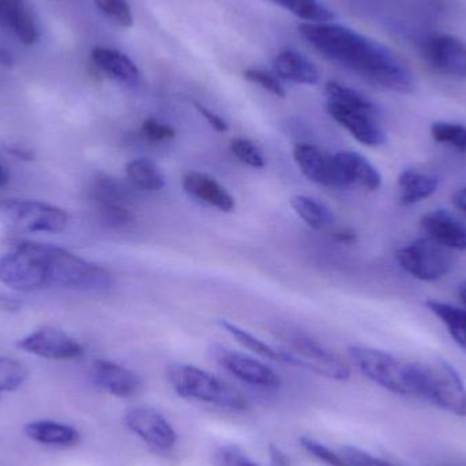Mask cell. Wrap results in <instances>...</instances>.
Listing matches in <instances>:
<instances>
[{
  "instance_id": "6da1fadb",
  "label": "cell",
  "mask_w": 466,
  "mask_h": 466,
  "mask_svg": "<svg viewBox=\"0 0 466 466\" xmlns=\"http://www.w3.org/2000/svg\"><path fill=\"white\" fill-rule=\"evenodd\" d=\"M299 33L323 57L371 84L397 93L415 90V76L408 66L390 48L356 30L333 22H304Z\"/></svg>"
},
{
  "instance_id": "7a4b0ae2",
  "label": "cell",
  "mask_w": 466,
  "mask_h": 466,
  "mask_svg": "<svg viewBox=\"0 0 466 466\" xmlns=\"http://www.w3.org/2000/svg\"><path fill=\"white\" fill-rule=\"evenodd\" d=\"M413 397L424 400L445 412L466 418L464 380L451 364L443 360L432 363H410Z\"/></svg>"
},
{
  "instance_id": "3957f363",
  "label": "cell",
  "mask_w": 466,
  "mask_h": 466,
  "mask_svg": "<svg viewBox=\"0 0 466 466\" xmlns=\"http://www.w3.org/2000/svg\"><path fill=\"white\" fill-rule=\"evenodd\" d=\"M169 385L183 399L196 400L229 410H246V397L220 378L191 364L174 363L167 369Z\"/></svg>"
},
{
  "instance_id": "277c9868",
  "label": "cell",
  "mask_w": 466,
  "mask_h": 466,
  "mask_svg": "<svg viewBox=\"0 0 466 466\" xmlns=\"http://www.w3.org/2000/svg\"><path fill=\"white\" fill-rule=\"evenodd\" d=\"M46 284L70 290H103L111 287V274L62 247L41 243Z\"/></svg>"
},
{
  "instance_id": "5b68a950",
  "label": "cell",
  "mask_w": 466,
  "mask_h": 466,
  "mask_svg": "<svg viewBox=\"0 0 466 466\" xmlns=\"http://www.w3.org/2000/svg\"><path fill=\"white\" fill-rule=\"evenodd\" d=\"M284 334L288 345V348L281 350L284 363L303 367L329 380H350V364L341 356L337 355L309 334L298 330H287Z\"/></svg>"
},
{
  "instance_id": "8992f818",
  "label": "cell",
  "mask_w": 466,
  "mask_h": 466,
  "mask_svg": "<svg viewBox=\"0 0 466 466\" xmlns=\"http://www.w3.org/2000/svg\"><path fill=\"white\" fill-rule=\"evenodd\" d=\"M348 355L367 380L390 393L413 397L410 363L374 348L350 347Z\"/></svg>"
},
{
  "instance_id": "52a82bcc",
  "label": "cell",
  "mask_w": 466,
  "mask_h": 466,
  "mask_svg": "<svg viewBox=\"0 0 466 466\" xmlns=\"http://www.w3.org/2000/svg\"><path fill=\"white\" fill-rule=\"evenodd\" d=\"M0 218L10 228L25 233H56L67 229L70 218L66 210L30 199L0 202Z\"/></svg>"
},
{
  "instance_id": "ba28073f",
  "label": "cell",
  "mask_w": 466,
  "mask_h": 466,
  "mask_svg": "<svg viewBox=\"0 0 466 466\" xmlns=\"http://www.w3.org/2000/svg\"><path fill=\"white\" fill-rule=\"evenodd\" d=\"M0 282L19 292L46 288L38 243H21L14 251L0 257Z\"/></svg>"
},
{
  "instance_id": "9c48e42d",
  "label": "cell",
  "mask_w": 466,
  "mask_h": 466,
  "mask_svg": "<svg viewBox=\"0 0 466 466\" xmlns=\"http://www.w3.org/2000/svg\"><path fill=\"white\" fill-rule=\"evenodd\" d=\"M396 257L400 266L420 281H437L454 268V258L449 249L427 238L402 247Z\"/></svg>"
},
{
  "instance_id": "30bf717a",
  "label": "cell",
  "mask_w": 466,
  "mask_h": 466,
  "mask_svg": "<svg viewBox=\"0 0 466 466\" xmlns=\"http://www.w3.org/2000/svg\"><path fill=\"white\" fill-rule=\"evenodd\" d=\"M89 198L104 223L111 227H123L133 221L134 216L128 209L131 197L128 188L115 177H96L89 187Z\"/></svg>"
},
{
  "instance_id": "8fae6325",
  "label": "cell",
  "mask_w": 466,
  "mask_h": 466,
  "mask_svg": "<svg viewBox=\"0 0 466 466\" xmlns=\"http://www.w3.org/2000/svg\"><path fill=\"white\" fill-rule=\"evenodd\" d=\"M326 111L356 141L366 145V147H382L388 141V134L380 122V108H350V106H339V104L328 101Z\"/></svg>"
},
{
  "instance_id": "7c38bea8",
  "label": "cell",
  "mask_w": 466,
  "mask_h": 466,
  "mask_svg": "<svg viewBox=\"0 0 466 466\" xmlns=\"http://www.w3.org/2000/svg\"><path fill=\"white\" fill-rule=\"evenodd\" d=\"M125 424L139 440L157 451H169L177 445V435L174 427L153 408H131L126 412Z\"/></svg>"
},
{
  "instance_id": "4fadbf2b",
  "label": "cell",
  "mask_w": 466,
  "mask_h": 466,
  "mask_svg": "<svg viewBox=\"0 0 466 466\" xmlns=\"http://www.w3.org/2000/svg\"><path fill=\"white\" fill-rule=\"evenodd\" d=\"M212 356L215 360L226 369L229 374L248 385L258 388L276 389L281 383V378L273 371L270 367L263 364L262 361L236 352L221 345H213Z\"/></svg>"
},
{
  "instance_id": "5bb4252c",
  "label": "cell",
  "mask_w": 466,
  "mask_h": 466,
  "mask_svg": "<svg viewBox=\"0 0 466 466\" xmlns=\"http://www.w3.org/2000/svg\"><path fill=\"white\" fill-rule=\"evenodd\" d=\"M427 63L437 73L451 78L466 79V43L451 35H435L423 46Z\"/></svg>"
},
{
  "instance_id": "9a60e30c",
  "label": "cell",
  "mask_w": 466,
  "mask_h": 466,
  "mask_svg": "<svg viewBox=\"0 0 466 466\" xmlns=\"http://www.w3.org/2000/svg\"><path fill=\"white\" fill-rule=\"evenodd\" d=\"M19 350L49 359V360H71L79 358L84 352L76 339L56 329H41L18 341Z\"/></svg>"
},
{
  "instance_id": "2e32d148",
  "label": "cell",
  "mask_w": 466,
  "mask_h": 466,
  "mask_svg": "<svg viewBox=\"0 0 466 466\" xmlns=\"http://www.w3.org/2000/svg\"><path fill=\"white\" fill-rule=\"evenodd\" d=\"M293 158L304 177L317 185L341 190L334 156L311 144H298L293 147Z\"/></svg>"
},
{
  "instance_id": "e0dca14e",
  "label": "cell",
  "mask_w": 466,
  "mask_h": 466,
  "mask_svg": "<svg viewBox=\"0 0 466 466\" xmlns=\"http://www.w3.org/2000/svg\"><path fill=\"white\" fill-rule=\"evenodd\" d=\"M334 156L339 183L342 188L360 187L377 191L382 186V177L378 169L360 153L339 152Z\"/></svg>"
},
{
  "instance_id": "ac0fdd59",
  "label": "cell",
  "mask_w": 466,
  "mask_h": 466,
  "mask_svg": "<svg viewBox=\"0 0 466 466\" xmlns=\"http://www.w3.org/2000/svg\"><path fill=\"white\" fill-rule=\"evenodd\" d=\"M421 231L426 238L448 249L466 251V227L451 212L432 210L421 218Z\"/></svg>"
},
{
  "instance_id": "d6986e66",
  "label": "cell",
  "mask_w": 466,
  "mask_h": 466,
  "mask_svg": "<svg viewBox=\"0 0 466 466\" xmlns=\"http://www.w3.org/2000/svg\"><path fill=\"white\" fill-rule=\"evenodd\" d=\"M92 378L98 388L119 399L136 396L141 389V378L111 360H96L92 366Z\"/></svg>"
},
{
  "instance_id": "ffe728a7",
  "label": "cell",
  "mask_w": 466,
  "mask_h": 466,
  "mask_svg": "<svg viewBox=\"0 0 466 466\" xmlns=\"http://www.w3.org/2000/svg\"><path fill=\"white\" fill-rule=\"evenodd\" d=\"M183 188L197 201L220 212L231 213L235 210V199L231 194L215 177L204 172L191 171L186 174L183 177Z\"/></svg>"
},
{
  "instance_id": "44dd1931",
  "label": "cell",
  "mask_w": 466,
  "mask_h": 466,
  "mask_svg": "<svg viewBox=\"0 0 466 466\" xmlns=\"http://www.w3.org/2000/svg\"><path fill=\"white\" fill-rule=\"evenodd\" d=\"M93 65L101 71V73L108 76L115 81L122 82L126 85H137L141 73H139L138 66L136 65L131 57L123 52L114 48H106V46H95L92 49Z\"/></svg>"
},
{
  "instance_id": "7402d4cb",
  "label": "cell",
  "mask_w": 466,
  "mask_h": 466,
  "mask_svg": "<svg viewBox=\"0 0 466 466\" xmlns=\"http://www.w3.org/2000/svg\"><path fill=\"white\" fill-rule=\"evenodd\" d=\"M274 73L279 78L298 85H317L320 73L317 66L295 49H284L273 59Z\"/></svg>"
},
{
  "instance_id": "603a6c76",
  "label": "cell",
  "mask_w": 466,
  "mask_h": 466,
  "mask_svg": "<svg viewBox=\"0 0 466 466\" xmlns=\"http://www.w3.org/2000/svg\"><path fill=\"white\" fill-rule=\"evenodd\" d=\"M24 432L33 442L59 448H74L81 440L74 427L52 420L30 421L25 426Z\"/></svg>"
},
{
  "instance_id": "cb8c5ba5",
  "label": "cell",
  "mask_w": 466,
  "mask_h": 466,
  "mask_svg": "<svg viewBox=\"0 0 466 466\" xmlns=\"http://www.w3.org/2000/svg\"><path fill=\"white\" fill-rule=\"evenodd\" d=\"M440 180L415 168L405 169L399 177V199L402 207H410L430 198L438 190Z\"/></svg>"
},
{
  "instance_id": "d4e9b609",
  "label": "cell",
  "mask_w": 466,
  "mask_h": 466,
  "mask_svg": "<svg viewBox=\"0 0 466 466\" xmlns=\"http://www.w3.org/2000/svg\"><path fill=\"white\" fill-rule=\"evenodd\" d=\"M290 207L296 215L315 231H323L333 226L336 218L334 213L318 199L311 197L296 196L290 199Z\"/></svg>"
},
{
  "instance_id": "484cf974",
  "label": "cell",
  "mask_w": 466,
  "mask_h": 466,
  "mask_svg": "<svg viewBox=\"0 0 466 466\" xmlns=\"http://www.w3.org/2000/svg\"><path fill=\"white\" fill-rule=\"evenodd\" d=\"M126 177L134 187L144 191H160L166 187V177L155 161L137 158L126 166Z\"/></svg>"
},
{
  "instance_id": "4316f807",
  "label": "cell",
  "mask_w": 466,
  "mask_h": 466,
  "mask_svg": "<svg viewBox=\"0 0 466 466\" xmlns=\"http://www.w3.org/2000/svg\"><path fill=\"white\" fill-rule=\"evenodd\" d=\"M426 306L432 314L440 318L454 341L466 352V309L438 300H427Z\"/></svg>"
},
{
  "instance_id": "83f0119b",
  "label": "cell",
  "mask_w": 466,
  "mask_h": 466,
  "mask_svg": "<svg viewBox=\"0 0 466 466\" xmlns=\"http://www.w3.org/2000/svg\"><path fill=\"white\" fill-rule=\"evenodd\" d=\"M309 24H325L336 18L333 11L319 0H270Z\"/></svg>"
},
{
  "instance_id": "f1b7e54d",
  "label": "cell",
  "mask_w": 466,
  "mask_h": 466,
  "mask_svg": "<svg viewBox=\"0 0 466 466\" xmlns=\"http://www.w3.org/2000/svg\"><path fill=\"white\" fill-rule=\"evenodd\" d=\"M220 326L227 333L231 334L238 344L243 345L244 348L251 350V352L257 353V355L262 356V358L268 359V360L284 363V356H282L281 350H276V348L270 347V345L263 342L262 339L255 337L254 334L238 328V325L229 322V320H220Z\"/></svg>"
},
{
  "instance_id": "f546056e",
  "label": "cell",
  "mask_w": 466,
  "mask_h": 466,
  "mask_svg": "<svg viewBox=\"0 0 466 466\" xmlns=\"http://www.w3.org/2000/svg\"><path fill=\"white\" fill-rule=\"evenodd\" d=\"M325 95L329 103L350 106V108L378 109L377 104L370 100L363 93L345 86L339 82H328L325 86Z\"/></svg>"
},
{
  "instance_id": "4dcf8cb0",
  "label": "cell",
  "mask_w": 466,
  "mask_h": 466,
  "mask_svg": "<svg viewBox=\"0 0 466 466\" xmlns=\"http://www.w3.org/2000/svg\"><path fill=\"white\" fill-rule=\"evenodd\" d=\"M431 136L438 144L449 145L459 152L466 153V126L460 123L435 122Z\"/></svg>"
},
{
  "instance_id": "1f68e13d",
  "label": "cell",
  "mask_w": 466,
  "mask_h": 466,
  "mask_svg": "<svg viewBox=\"0 0 466 466\" xmlns=\"http://www.w3.org/2000/svg\"><path fill=\"white\" fill-rule=\"evenodd\" d=\"M27 370L24 364L10 358H0V397L24 385Z\"/></svg>"
},
{
  "instance_id": "d6a6232c",
  "label": "cell",
  "mask_w": 466,
  "mask_h": 466,
  "mask_svg": "<svg viewBox=\"0 0 466 466\" xmlns=\"http://www.w3.org/2000/svg\"><path fill=\"white\" fill-rule=\"evenodd\" d=\"M101 13L106 14L111 21L122 27L134 25L133 10L127 0H95Z\"/></svg>"
},
{
  "instance_id": "836d02e7",
  "label": "cell",
  "mask_w": 466,
  "mask_h": 466,
  "mask_svg": "<svg viewBox=\"0 0 466 466\" xmlns=\"http://www.w3.org/2000/svg\"><path fill=\"white\" fill-rule=\"evenodd\" d=\"M243 76L247 81L258 85V86L262 87L266 92L271 93L276 97L284 98L287 96L284 85L281 84L279 76H274V74L260 70V68L252 67L247 68Z\"/></svg>"
},
{
  "instance_id": "e575fe53",
  "label": "cell",
  "mask_w": 466,
  "mask_h": 466,
  "mask_svg": "<svg viewBox=\"0 0 466 466\" xmlns=\"http://www.w3.org/2000/svg\"><path fill=\"white\" fill-rule=\"evenodd\" d=\"M299 442H300L301 448H303L307 453L311 454L312 457L319 460L323 464L328 466H350L345 461L341 454L330 451L328 446L322 445V443L317 442V441L311 440V438H300Z\"/></svg>"
},
{
  "instance_id": "d590c367",
  "label": "cell",
  "mask_w": 466,
  "mask_h": 466,
  "mask_svg": "<svg viewBox=\"0 0 466 466\" xmlns=\"http://www.w3.org/2000/svg\"><path fill=\"white\" fill-rule=\"evenodd\" d=\"M11 29L15 33L18 40L24 46H35L38 40L37 24H35V16L29 7L22 11L21 15L15 19Z\"/></svg>"
},
{
  "instance_id": "8d00e7d4",
  "label": "cell",
  "mask_w": 466,
  "mask_h": 466,
  "mask_svg": "<svg viewBox=\"0 0 466 466\" xmlns=\"http://www.w3.org/2000/svg\"><path fill=\"white\" fill-rule=\"evenodd\" d=\"M231 150L238 160H240L246 166L252 167V168H263L265 167L266 163L262 153L248 139H232Z\"/></svg>"
},
{
  "instance_id": "74e56055",
  "label": "cell",
  "mask_w": 466,
  "mask_h": 466,
  "mask_svg": "<svg viewBox=\"0 0 466 466\" xmlns=\"http://www.w3.org/2000/svg\"><path fill=\"white\" fill-rule=\"evenodd\" d=\"M339 454L350 466H394L380 457L372 456L369 451L355 448V446H345L339 451Z\"/></svg>"
},
{
  "instance_id": "f35d334b",
  "label": "cell",
  "mask_w": 466,
  "mask_h": 466,
  "mask_svg": "<svg viewBox=\"0 0 466 466\" xmlns=\"http://www.w3.org/2000/svg\"><path fill=\"white\" fill-rule=\"evenodd\" d=\"M141 130L142 134L153 142L167 141V139L175 138V136H177V131L171 126L161 123L160 120L155 119V117L145 119Z\"/></svg>"
},
{
  "instance_id": "ab89813d",
  "label": "cell",
  "mask_w": 466,
  "mask_h": 466,
  "mask_svg": "<svg viewBox=\"0 0 466 466\" xmlns=\"http://www.w3.org/2000/svg\"><path fill=\"white\" fill-rule=\"evenodd\" d=\"M215 460L218 466H260L251 461L236 446H221L216 453Z\"/></svg>"
},
{
  "instance_id": "60d3db41",
  "label": "cell",
  "mask_w": 466,
  "mask_h": 466,
  "mask_svg": "<svg viewBox=\"0 0 466 466\" xmlns=\"http://www.w3.org/2000/svg\"><path fill=\"white\" fill-rule=\"evenodd\" d=\"M26 7L25 0H0V24L11 29L15 19Z\"/></svg>"
},
{
  "instance_id": "b9f144b4",
  "label": "cell",
  "mask_w": 466,
  "mask_h": 466,
  "mask_svg": "<svg viewBox=\"0 0 466 466\" xmlns=\"http://www.w3.org/2000/svg\"><path fill=\"white\" fill-rule=\"evenodd\" d=\"M194 106H196L197 111L199 112V115H202V116L205 117V120H207V122L209 123V125L212 126L216 131H218V133H226V131H228V123H227L226 120L220 116V115L210 111L209 108L202 106L201 103H197V101H194Z\"/></svg>"
},
{
  "instance_id": "7bdbcfd3",
  "label": "cell",
  "mask_w": 466,
  "mask_h": 466,
  "mask_svg": "<svg viewBox=\"0 0 466 466\" xmlns=\"http://www.w3.org/2000/svg\"><path fill=\"white\" fill-rule=\"evenodd\" d=\"M333 238L339 243L344 244H353L358 241V235L352 228L339 229V231L334 232Z\"/></svg>"
},
{
  "instance_id": "ee69618b",
  "label": "cell",
  "mask_w": 466,
  "mask_h": 466,
  "mask_svg": "<svg viewBox=\"0 0 466 466\" xmlns=\"http://www.w3.org/2000/svg\"><path fill=\"white\" fill-rule=\"evenodd\" d=\"M453 202L454 205H456L457 209L466 213V187L461 188V190H459L454 194Z\"/></svg>"
},
{
  "instance_id": "f6af8a7d",
  "label": "cell",
  "mask_w": 466,
  "mask_h": 466,
  "mask_svg": "<svg viewBox=\"0 0 466 466\" xmlns=\"http://www.w3.org/2000/svg\"><path fill=\"white\" fill-rule=\"evenodd\" d=\"M7 152L13 155L14 157L21 158V160H32L33 155L26 149H21L19 147H8Z\"/></svg>"
},
{
  "instance_id": "bcb514c9",
  "label": "cell",
  "mask_w": 466,
  "mask_h": 466,
  "mask_svg": "<svg viewBox=\"0 0 466 466\" xmlns=\"http://www.w3.org/2000/svg\"><path fill=\"white\" fill-rule=\"evenodd\" d=\"M14 65L13 55L7 49L0 46V66L2 67H11Z\"/></svg>"
},
{
  "instance_id": "7dc6e473",
  "label": "cell",
  "mask_w": 466,
  "mask_h": 466,
  "mask_svg": "<svg viewBox=\"0 0 466 466\" xmlns=\"http://www.w3.org/2000/svg\"><path fill=\"white\" fill-rule=\"evenodd\" d=\"M271 459L277 466H288V459L279 451V449H270Z\"/></svg>"
},
{
  "instance_id": "c3c4849f",
  "label": "cell",
  "mask_w": 466,
  "mask_h": 466,
  "mask_svg": "<svg viewBox=\"0 0 466 466\" xmlns=\"http://www.w3.org/2000/svg\"><path fill=\"white\" fill-rule=\"evenodd\" d=\"M8 182H10V175H8V171L5 169V167L0 163V187L7 185Z\"/></svg>"
},
{
  "instance_id": "681fc988",
  "label": "cell",
  "mask_w": 466,
  "mask_h": 466,
  "mask_svg": "<svg viewBox=\"0 0 466 466\" xmlns=\"http://www.w3.org/2000/svg\"><path fill=\"white\" fill-rule=\"evenodd\" d=\"M459 295L460 298H461V300L466 304V282L460 287Z\"/></svg>"
}]
</instances>
